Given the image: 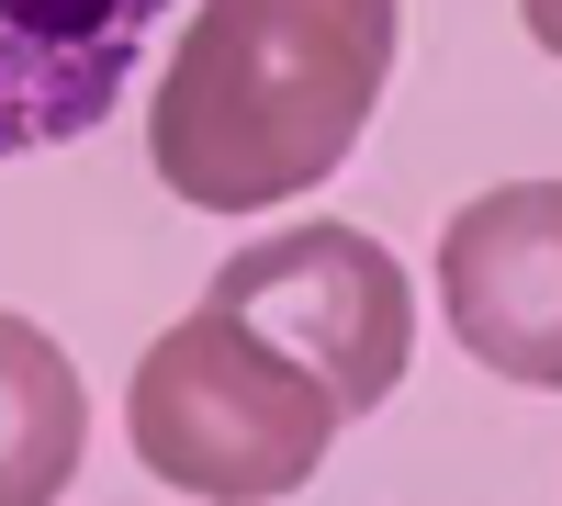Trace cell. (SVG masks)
Returning <instances> with one entry per match:
<instances>
[{
	"label": "cell",
	"instance_id": "obj_1",
	"mask_svg": "<svg viewBox=\"0 0 562 506\" xmlns=\"http://www.w3.org/2000/svg\"><path fill=\"white\" fill-rule=\"evenodd\" d=\"M394 79V0H203L158 79L147 158L192 214H270L338 180Z\"/></svg>",
	"mask_w": 562,
	"mask_h": 506
},
{
	"label": "cell",
	"instance_id": "obj_2",
	"mask_svg": "<svg viewBox=\"0 0 562 506\" xmlns=\"http://www.w3.org/2000/svg\"><path fill=\"white\" fill-rule=\"evenodd\" d=\"M124 428H135V462L158 484L214 495V506H259V495H293L349 417L304 360H281L270 338H248L237 315L203 304L135 360Z\"/></svg>",
	"mask_w": 562,
	"mask_h": 506
},
{
	"label": "cell",
	"instance_id": "obj_3",
	"mask_svg": "<svg viewBox=\"0 0 562 506\" xmlns=\"http://www.w3.org/2000/svg\"><path fill=\"white\" fill-rule=\"evenodd\" d=\"M203 304L237 315L248 338H270L281 360H304V372L338 394V417H371V405L394 394L405 349H416V293H405L394 248L338 225V214H304V225H281V237L237 248Z\"/></svg>",
	"mask_w": 562,
	"mask_h": 506
},
{
	"label": "cell",
	"instance_id": "obj_4",
	"mask_svg": "<svg viewBox=\"0 0 562 506\" xmlns=\"http://www.w3.org/2000/svg\"><path fill=\"white\" fill-rule=\"evenodd\" d=\"M439 293L461 349L506 383H562V180H506L439 237Z\"/></svg>",
	"mask_w": 562,
	"mask_h": 506
},
{
	"label": "cell",
	"instance_id": "obj_5",
	"mask_svg": "<svg viewBox=\"0 0 562 506\" xmlns=\"http://www.w3.org/2000/svg\"><path fill=\"white\" fill-rule=\"evenodd\" d=\"M169 0H0V158L90 135L135 57H147Z\"/></svg>",
	"mask_w": 562,
	"mask_h": 506
},
{
	"label": "cell",
	"instance_id": "obj_6",
	"mask_svg": "<svg viewBox=\"0 0 562 506\" xmlns=\"http://www.w3.org/2000/svg\"><path fill=\"white\" fill-rule=\"evenodd\" d=\"M79 439H90V405H79L68 349L45 327H23V315H0V506L68 495Z\"/></svg>",
	"mask_w": 562,
	"mask_h": 506
}]
</instances>
